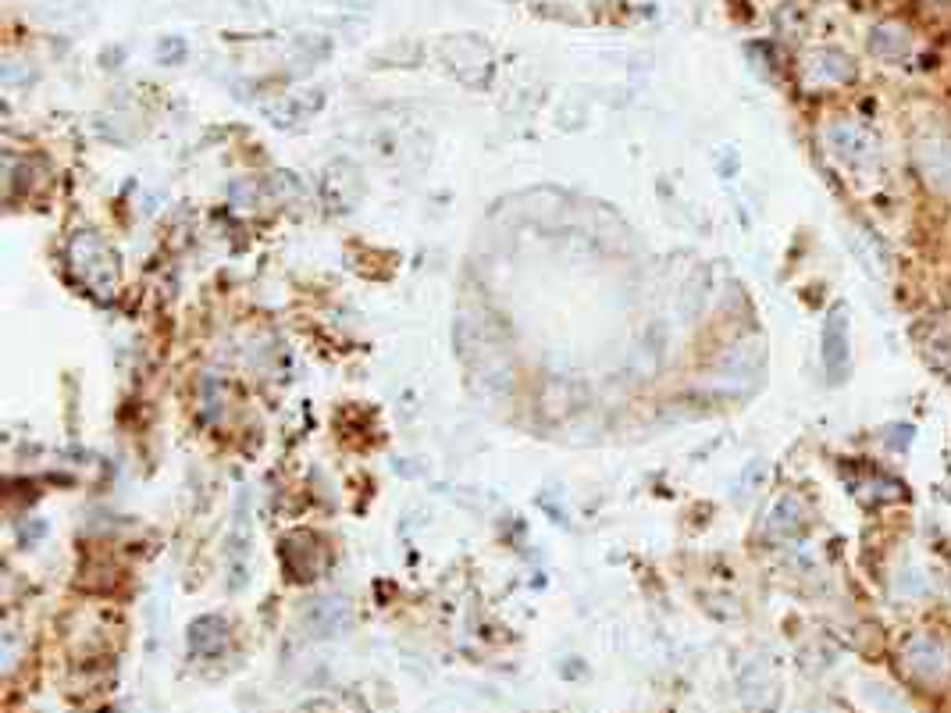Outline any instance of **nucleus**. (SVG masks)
I'll list each match as a JSON object with an SVG mask.
<instances>
[{
	"label": "nucleus",
	"instance_id": "nucleus-9",
	"mask_svg": "<svg viewBox=\"0 0 951 713\" xmlns=\"http://www.w3.org/2000/svg\"><path fill=\"white\" fill-rule=\"evenodd\" d=\"M182 54H186V47H182V40H164V47L157 50V58H161V61H179Z\"/></svg>",
	"mask_w": 951,
	"mask_h": 713
},
{
	"label": "nucleus",
	"instance_id": "nucleus-8",
	"mask_svg": "<svg viewBox=\"0 0 951 713\" xmlns=\"http://www.w3.org/2000/svg\"><path fill=\"white\" fill-rule=\"evenodd\" d=\"M228 642V624L221 617H204L200 624H193V649L200 653H218Z\"/></svg>",
	"mask_w": 951,
	"mask_h": 713
},
{
	"label": "nucleus",
	"instance_id": "nucleus-3",
	"mask_svg": "<svg viewBox=\"0 0 951 713\" xmlns=\"http://www.w3.org/2000/svg\"><path fill=\"white\" fill-rule=\"evenodd\" d=\"M823 368H827L830 386H841L852 375V318L845 304L834 307L823 325Z\"/></svg>",
	"mask_w": 951,
	"mask_h": 713
},
{
	"label": "nucleus",
	"instance_id": "nucleus-1",
	"mask_svg": "<svg viewBox=\"0 0 951 713\" xmlns=\"http://www.w3.org/2000/svg\"><path fill=\"white\" fill-rule=\"evenodd\" d=\"M898 671L916 689H944L951 681V642L937 632H916L898 649Z\"/></svg>",
	"mask_w": 951,
	"mask_h": 713
},
{
	"label": "nucleus",
	"instance_id": "nucleus-7",
	"mask_svg": "<svg viewBox=\"0 0 951 713\" xmlns=\"http://www.w3.org/2000/svg\"><path fill=\"white\" fill-rule=\"evenodd\" d=\"M855 496H859V503H898L905 500V485L887 471L862 468V485L855 489Z\"/></svg>",
	"mask_w": 951,
	"mask_h": 713
},
{
	"label": "nucleus",
	"instance_id": "nucleus-6",
	"mask_svg": "<svg viewBox=\"0 0 951 713\" xmlns=\"http://www.w3.org/2000/svg\"><path fill=\"white\" fill-rule=\"evenodd\" d=\"M802 528H805V507L798 496H781V500L773 503L770 517H766V539L773 542L795 539Z\"/></svg>",
	"mask_w": 951,
	"mask_h": 713
},
{
	"label": "nucleus",
	"instance_id": "nucleus-5",
	"mask_svg": "<svg viewBox=\"0 0 951 713\" xmlns=\"http://www.w3.org/2000/svg\"><path fill=\"white\" fill-rule=\"evenodd\" d=\"M827 150L838 157L841 164H866L873 154V136L862 129V125L834 122L827 129Z\"/></svg>",
	"mask_w": 951,
	"mask_h": 713
},
{
	"label": "nucleus",
	"instance_id": "nucleus-2",
	"mask_svg": "<svg viewBox=\"0 0 951 713\" xmlns=\"http://www.w3.org/2000/svg\"><path fill=\"white\" fill-rule=\"evenodd\" d=\"M912 168L934 197L951 200V132H923L912 140Z\"/></svg>",
	"mask_w": 951,
	"mask_h": 713
},
{
	"label": "nucleus",
	"instance_id": "nucleus-4",
	"mask_svg": "<svg viewBox=\"0 0 951 713\" xmlns=\"http://www.w3.org/2000/svg\"><path fill=\"white\" fill-rule=\"evenodd\" d=\"M852 79V61L838 50H816L802 61V86L805 90H834Z\"/></svg>",
	"mask_w": 951,
	"mask_h": 713
}]
</instances>
